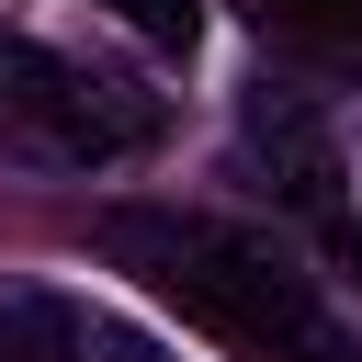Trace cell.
I'll return each instance as SVG.
<instances>
[{
    "mask_svg": "<svg viewBox=\"0 0 362 362\" xmlns=\"http://www.w3.org/2000/svg\"><path fill=\"white\" fill-rule=\"evenodd\" d=\"M90 238H102V260H124L147 294H170L192 328H215V339H226V351H249V362H362V351L339 339V317L305 294V272H294L260 226L113 204Z\"/></svg>",
    "mask_w": 362,
    "mask_h": 362,
    "instance_id": "cell-1",
    "label": "cell"
},
{
    "mask_svg": "<svg viewBox=\"0 0 362 362\" xmlns=\"http://www.w3.org/2000/svg\"><path fill=\"white\" fill-rule=\"evenodd\" d=\"M158 90L113 79V68H79L34 34H0V158H34V170H113L136 147H158Z\"/></svg>",
    "mask_w": 362,
    "mask_h": 362,
    "instance_id": "cell-2",
    "label": "cell"
},
{
    "mask_svg": "<svg viewBox=\"0 0 362 362\" xmlns=\"http://www.w3.org/2000/svg\"><path fill=\"white\" fill-rule=\"evenodd\" d=\"M238 136H249V158L272 170V192H283V204H305V215L328 204L339 147H328V124H317V102H305V90H272V79H260V90H249V113H238Z\"/></svg>",
    "mask_w": 362,
    "mask_h": 362,
    "instance_id": "cell-3",
    "label": "cell"
},
{
    "mask_svg": "<svg viewBox=\"0 0 362 362\" xmlns=\"http://www.w3.org/2000/svg\"><path fill=\"white\" fill-rule=\"evenodd\" d=\"M249 23H260L283 57L362 79V0H249Z\"/></svg>",
    "mask_w": 362,
    "mask_h": 362,
    "instance_id": "cell-4",
    "label": "cell"
},
{
    "mask_svg": "<svg viewBox=\"0 0 362 362\" xmlns=\"http://www.w3.org/2000/svg\"><path fill=\"white\" fill-rule=\"evenodd\" d=\"M0 362H90V339H79V317L57 305V294H0Z\"/></svg>",
    "mask_w": 362,
    "mask_h": 362,
    "instance_id": "cell-5",
    "label": "cell"
},
{
    "mask_svg": "<svg viewBox=\"0 0 362 362\" xmlns=\"http://www.w3.org/2000/svg\"><path fill=\"white\" fill-rule=\"evenodd\" d=\"M102 11H113L124 34H147L158 57H192V45H204V0H102Z\"/></svg>",
    "mask_w": 362,
    "mask_h": 362,
    "instance_id": "cell-6",
    "label": "cell"
},
{
    "mask_svg": "<svg viewBox=\"0 0 362 362\" xmlns=\"http://www.w3.org/2000/svg\"><path fill=\"white\" fill-rule=\"evenodd\" d=\"M328 249H339V272H351V294H362V215H339V226H328Z\"/></svg>",
    "mask_w": 362,
    "mask_h": 362,
    "instance_id": "cell-7",
    "label": "cell"
}]
</instances>
